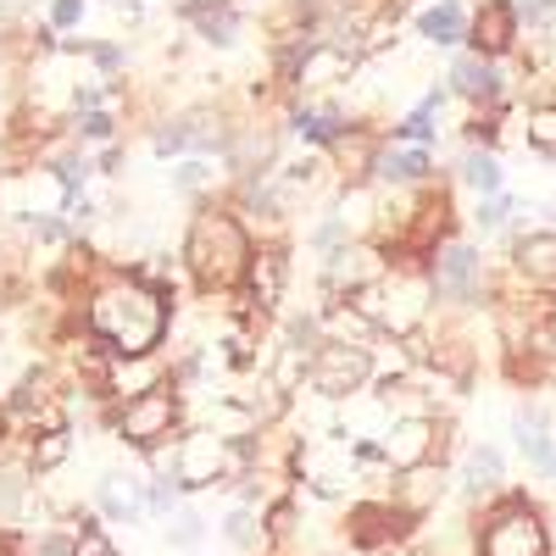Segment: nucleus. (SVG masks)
<instances>
[{"label": "nucleus", "mask_w": 556, "mask_h": 556, "mask_svg": "<svg viewBox=\"0 0 556 556\" xmlns=\"http://www.w3.org/2000/svg\"><path fill=\"white\" fill-rule=\"evenodd\" d=\"M112 134H117V123H112L106 112H84V117H78V139H89V146H106Z\"/></svg>", "instance_id": "obj_34"}, {"label": "nucleus", "mask_w": 556, "mask_h": 556, "mask_svg": "<svg viewBox=\"0 0 556 556\" xmlns=\"http://www.w3.org/2000/svg\"><path fill=\"white\" fill-rule=\"evenodd\" d=\"M0 556H23V545H17L12 529H0Z\"/></svg>", "instance_id": "obj_37"}, {"label": "nucleus", "mask_w": 556, "mask_h": 556, "mask_svg": "<svg viewBox=\"0 0 556 556\" xmlns=\"http://www.w3.org/2000/svg\"><path fill=\"white\" fill-rule=\"evenodd\" d=\"M434 278H429V262H395L384 278H379V334H390L395 345L424 334L429 329V312H434Z\"/></svg>", "instance_id": "obj_6"}, {"label": "nucleus", "mask_w": 556, "mask_h": 556, "mask_svg": "<svg viewBox=\"0 0 556 556\" xmlns=\"http://www.w3.org/2000/svg\"><path fill=\"white\" fill-rule=\"evenodd\" d=\"M379 374V362L367 345H345V340H323L306 362V395H323V401H351L362 395L367 384H374Z\"/></svg>", "instance_id": "obj_7"}, {"label": "nucleus", "mask_w": 556, "mask_h": 556, "mask_svg": "<svg viewBox=\"0 0 556 556\" xmlns=\"http://www.w3.org/2000/svg\"><path fill=\"white\" fill-rule=\"evenodd\" d=\"M345 12H356V0H295V17L317 34V28H340ZM323 39V34H317Z\"/></svg>", "instance_id": "obj_28"}, {"label": "nucleus", "mask_w": 556, "mask_h": 556, "mask_svg": "<svg viewBox=\"0 0 556 556\" xmlns=\"http://www.w3.org/2000/svg\"><path fill=\"white\" fill-rule=\"evenodd\" d=\"M445 490H451V468H445V462H424V468L390 473V501L401 506L412 523L434 518V506L445 501Z\"/></svg>", "instance_id": "obj_13"}, {"label": "nucleus", "mask_w": 556, "mask_h": 556, "mask_svg": "<svg viewBox=\"0 0 556 556\" xmlns=\"http://www.w3.org/2000/svg\"><path fill=\"white\" fill-rule=\"evenodd\" d=\"M518 17H523V28H545L556 17V0H518Z\"/></svg>", "instance_id": "obj_35"}, {"label": "nucleus", "mask_w": 556, "mask_h": 556, "mask_svg": "<svg viewBox=\"0 0 556 556\" xmlns=\"http://www.w3.org/2000/svg\"><path fill=\"white\" fill-rule=\"evenodd\" d=\"M456 167H462V184H468V190H473L479 201H490V195H506V190H501V156H495V151H484V146H468Z\"/></svg>", "instance_id": "obj_26"}, {"label": "nucleus", "mask_w": 556, "mask_h": 556, "mask_svg": "<svg viewBox=\"0 0 556 556\" xmlns=\"http://www.w3.org/2000/svg\"><path fill=\"white\" fill-rule=\"evenodd\" d=\"M501 89H506V78H501V67L495 62H484V56H473V51H462L456 62H451V96H462L468 106H501Z\"/></svg>", "instance_id": "obj_16"}, {"label": "nucleus", "mask_w": 556, "mask_h": 556, "mask_svg": "<svg viewBox=\"0 0 556 556\" xmlns=\"http://www.w3.org/2000/svg\"><path fill=\"white\" fill-rule=\"evenodd\" d=\"M462 501L468 506H490L495 495H506V456L495 451V445H468L462 451Z\"/></svg>", "instance_id": "obj_15"}, {"label": "nucleus", "mask_w": 556, "mask_h": 556, "mask_svg": "<svg viewBox=\"0 0 556 556\" xmlns=\"http://www.w3.org/2000/svg\"><path fill=\"white\" fill-rule=\"evenodd\" d=\"M96 513L106 523H139V518H151V506H146V479H128V473H106L96 484Z\"/></svg>", "instance_id": "obj_18"}, {"label": "nucleus", "mask_w": 556, "mask_h": 556, "mask_svg": "<svg viewBox=\"0 0 556 556\" xmlns=\"http://www.w3.org/2000/svg\"><path fill=\"white\" fill-rule=\"evenodd\" d=\"M374 178L390 184V190H412V184H429V178H434V151H424V146H384Z\"/></svg>", "instance_id": "obj_21"}, {"label": "nucleus", "mask_w": 556, "mask_h": 556, "mask_svg": "<svg viewBox=\"0 0 556 556\" xmlns=\"http://www.w3.org/2000/svg\"><path fill=\"white\" fill-rule=\"evenodd\" d=\"M201 540H206V518H201V513H190V506H184V513L167 518V545H173V551H195Z\"/></svg>", "instance_id": "obj_30"}, {"label": "nucleus", "mask_w": 556, "mask_h": 556, "mask_svg": "<svg viewBox=\"0 0 556 556\" xmlns=\"http://www.w3.org/2000/svg\"><path fill=\"white\" fill-rule=\"evenodd\" d=\"M184 17H190V28L206 45H235V34H240V12L228 0H184Z\"/></svg>", "instance_id": "obj_23"}, {"label": "nucleus", "mask_w": 556, "mask_h": 556, "mask_svg": "<svg viewBox=\"0 0 556 556\" xmlns=\"http://www.w3.org/2000/svg\"><path fill=\"white\" fill-rule=\"evenodd\" d=\"M112 434H117L123 445H134V451H146V456L167 451V445L184 434V395H178L173 374H167V384H156V390H146V395L117 401V406H112Z\"/></svg>", "instance_id": "obj_5"}, {"label": "nucleus", "mask_w": 556, "mask_h": 556, "mask_svg": "<svg viewBox=\"0 0 556 556\" xmlns=\"http://www.w3.org/2000/svg\"><path fill=\"white\" fill-rule=\"evenodd\" d=\"M12 440V412H7V395H0V445Z\"/></svg>", "instance_id": "obj_38"}, {"label": "nucleus", "mask_w": 556, "mask_h": 556, "mask_svg": "<svg viewBox=\"0 0 556 556\" xmlns=\"http://www.w3.org/2000/svg\"><path fill=\"white\" fill-rule=\"evenodd\" d=\"M285 290H290V251L285 245H256V262L245 273V317L251 329H262V323L285 306Z\"/></svg>", "instance_id": "obj_11"}, {"label": "nucleus", "mask_w": 556, "mask_h": 556, "mask_svg": "<svg viewBox=\"0 0 556 556\" xmlns=\"http://www.w3.org/2000/svg\"><path fill=\"white\" fill-rule=\"evenodd\" d=\"M28 556H73V534L67 529H39L34 545H28Z\"/></svg>", "instance_id": "obj_33"}, {"label": "nucleus", "mask_w": 556, "mask_h": 556, "mask_svg": "<svg viewBox=\"0 0 556 556\" xmlns=\"http://www.w3.org/2000/svg\"><path fill=\"white\" fill-rule=\"evenodd\" d=\"M67 390H56V379H51V367H28V374L12 384V395H7V412H12V424H34L39 412H51L56 401H62Z\"/></svg>", "instance_id": "obj_20"}, {"label": "nucleus", "mask_w": 556, "mask_h": 556, "mask_svg": "<svg viewBox=\"0 0 556 556\" xmlns=\"http://www.w3.org/2000/svg\"><path fill=\"white\" fill-rule=\"evenodd\" d=\"M513 212H518V201H513V195H490V201H479V206H473V228H479V235H495V228L513 223Z\"/></svg>", "instance_id": "obj_31"}, {"label": "nucleus", "mask_w": 556, "mask_h": 556, "mask_svg": "<svg viewBox=\"0 0 556 556\" xmlns=\"http://www.w3.org/2000/svg\"><path fill=\"white\" fill-rule=\"evenodd\" d=\"M23 7H28V0H0V17H17Z\"/></svg>", "instance_id": "obj_40"}, {"label": "nucleus", "mask_w": 556, "mask_h": 556, "mask_svg": "<svg viewBox=\"0 0 556 556\" xmlns=\"http://www.w3.org/2000/svg\"><path fill=\"white\" fill-rule=\"evenodd\" d=\"M523 134H529V151H534V156L556 162V101H551V106H534L529 123H523Z\"/></svg>", "instance_id": "obj_29"}, {"label": "nucleus", "mask_w": 556, "mask_h": 556, "mask_svg": "<svg viewBox=\"0 0 556 556\" xmlns=\"http://www.w3.org/2000/svg\"><path fill=\"white\" fill-rule=\"evenodd\" d=\"M223 540L235 545V551H245V556H256L262 545H267V529H262V513H251V506H235V513L223 518Z\"/></svg>", "instance_id": "obj_27"}, {"label": "nucleus", "mask_w": 556, "mask_h": 556, "mask_svg": "<svg viewBox=\"0 0 556 556\" xmlns=\"http://www.w3.org/2000/svg\"><path fill=\"white\" fill-rule=\"evenodd\" d=\"M518 34H523L518 0H479V12L468 23V51L484 56V62H501L518 45Z\"/></svg>", "instance_id": "obj_12"}, {"label": "nucleus", "mask_w": 556, "mask_h": 556, "mask_svg": "<svg viewBox=\"0 0 556 556\" xmlns=\"http://www.w3.org/2000/svg\"><path fill=\"white\" fill-rule=\"evenodd\" d=\"M506 267L513 278H523L529 290H556V228H529V235H513L506 245Z\"/></svg>", "instance_id": "obj_14"}, {"label": "nucleus", "mask_w": 556, "mask_h": 556, "mask_svg": "<svg viewBox=\"0 0 556 556\" xmlns=\"http://www.w3.org/2000/svg\"><path fill=\"white\" fill-rule=\"evenodd\" d=\"M156 468L173 473L184 490H212V484H235L245 479V456L235 451V440H223L217 429H184L167 451H156Z\"/></svg>", "instance_id": "obj_4"}, {"label": "nucleus", "mask_w": 556, "mask_h": 556, "mask_svg": "<svg viewBox=\"0 0 556 556\" xmlns=\"http://www.w3.org/2000/svg\"><path fill=\"white\" fill-rule=\"evenodd\" d=\"M429 278H434V295L445 306H479V301L495 306V295H490V262L468 240H445L429 256Z\"/></svg>", "instance_id": "obj_8"}, {"label": "nucleus", "mask_w": 556, "mask_h": 556, "mask_svg": "<svg viewBox=\"0 0 556 556\" xmlns=\"http://www.w3.org/2000/svg\"><path fill=\"white\" fill-rule=\"evenodd\" d=\"M206 178H212L206 156H184V162L173 167V190H178V195H201V190H206Z\"/></svg>", "instance_id": "obj_32"}, {"label": "nucleus", "mask_w": 556, "mask_h": 556, "mask_svg": "<svg viewBox=\"0 0 556 556\" xmlns=\"http://www.w3.org/2000/svg\"><path fill=\"white\" fill-rule=\"evenodd\" d=\"M228 139H235V123L217 106H195V112H178L173 123H162L151 134V151L156 156H228Z\"/></svg>", "instance_id": "obj_9"}, {"label": "nucleus", "mask_w": 556, "mask_h": 556, "mask_svg": "<svg viewBox=\"0 0 556 556\" xmlns=\"http://www.w3.org/2000/svg\"><path fill=\"white\" fill-rule=\"evenodd\" d=\"M73 445H78V434L73 429H45V434H28V445H23V456H28V473L34 479H51L62 462L73 456Z\"/></svg>", "instance_id": "obj_24"}, {"label": "nucleus", "mask_w": 556, "mask_h": 556, "mask_svg": "<svg viewBox=\"0 0 556 556\" xmlns=\"http://www.w3.org/2000/svg\"><path fill=\"white\" fill-rule=\"evenodd\" d=\"M117 167H123V151H117V146H112V151H106V156H101V173H117Z\"/></svg>", "instance_id": "obj_39"}, {"label": "nucleus", "mask_w": 556, "mask_h": 556, "mask_svg": "<svg viewBox=\"0 0 556 556\" xmlns=\"http://www.w3.org/2000/svg\"><path fill=\"white\" fill-rule=\"evenodd\" d=\"M173 329V290L146 273H106L84 295V334L112 362L156 356V345Z\"/></svg>", "instance_id": "obj_1"}, {"label": "nucleus", "mask_w": 556, "mask_h": 556, "mask_svg": "<svg viewBox=\"0 0 556 556\" xmlns=\"http://www.w3.org/2000/svg\"><path fill=\"white\" fill-rule=\"evenodd\" d=\"M468 12H462V0H440V7H424L417 12V34H424L429 45H456L468 39Z\"/></svg>", "instance_id": "obj_25"}, {"label": "nucleus", "mask_w": 556, "mask_h": 556, "mask_svg": "<svg viewBox=\"0 0 556 556\" xmlns=\"http://www.w3.org/2000/svg\"><path fill=\"white\" fill-rule=\"evenodd\" d=\"M178 256H184V267H190V285L201 295H235V290H245V273L256 262V240H251L240 212L201 201Z\"/></svg>", "instance_id": "obj_2"}, {"label": "nucleus", "mask_w": 556, "mask_h": 556, "mask_svg": "<svg viewBox=\"0 0 556 556\" xmlns=\"http://www.w3.org/2000/svg\"><path fill=\"white\" fill-rule=\"evenodd\" d=\"M78 17H84V0H56V7H51V23L56 28H73Z\"/></svg>", "instance_id": "obj_36"}, {"label": "nucleus", "mask_w": 556, "mask_h": 556, "mask_svg": "<svg viewBox=\"0 0 556 556\" xmlns=\"http://www.w3.org/2000/svg\"><path fill=\"white\" fill-rule=\"evenodd\" d=\"M351 73H356V56L340 51V45H329V39H317L312 51L295 62L290 84H301V89H312V84H345Z\"/></svg>", "instance_id": "obj_22"}, {"label": "nucleus", "mask_w": 556, "mask_h": 556, "mask_svg": "<svg viewBox=\"0 0 556 556\" xmlns=\"http://www.w3.org/2000/svg\"><path fill=\"white\" fill-rule=\"evenodd\" d=\"M424 523H412L401 506L384 495H374V501H351V513H345V545H356V551H384V545H401V540H412Z\"/></svg>", "instance_id": "obj_10"}, {"label": "nucleus", "mask_w": 556, "mask_h": 556, "mask_svg": "<svg viewBox=\"0 0 556 556\" xmlns=\"http://www.w3.org/2000/svg\"><path fill=\"white\" fill-rule=\"evenodd\" d=\"M473 556H551L545 513L523 490L495 495L473 523Z\"/></svg>", "instance_id": "obj_3"}, {"label": "nucleus", "mask_w": 556, "mask_h": 556, "mask_svg": "<svg viewBox=\"0 0 556 556\" xmlns=\"http://www.w3.org/2000/svg\"><path fill=\"white\" fill-rule=\"evenodd\" d=\"M34 473H28V456L0 445V523H23L28 518V495H34Z\"/></svg>", "instance_id": "obj_19"}, {"label": "nucleus", "mask_w": 556, "mask_h": 556, "mask_svg": "<svg viewBox=\"0 0 556 556\" xmlns=\"http://www.w3.org/2000/svg\"><path fill=\"white\" fill-rule=\"evenodd\" d=\"M513 440H518L523 462L540 479H556V434H551V412L545 406H523L513 417Z\"/></svg>", "instance_id": "obj_17"}, {"label": "nucleus", "mask_w": 556, "mask_h": 556, "mask_svg": "<svg viewBox=\"0 0 556 556\" xmlns=\"http://www.w3.org/2000/svg\"><path fill=\"white\" fill-rule=\"evenodd\" d=\"M245 7H251V0H245Z\"/></svg>", "instance_id": "obj_41"}]
</instances>
